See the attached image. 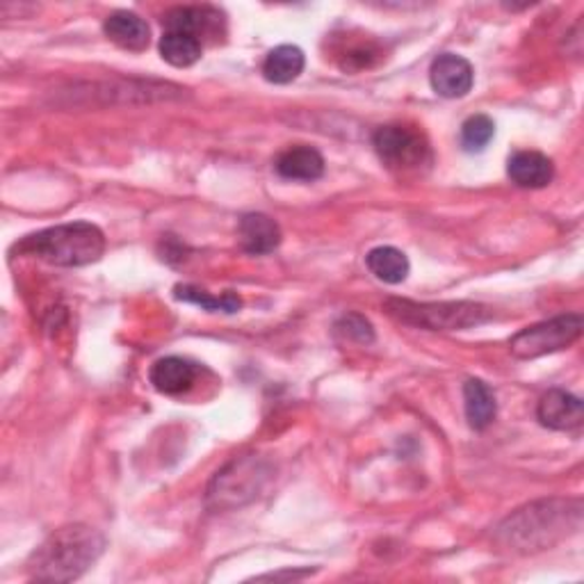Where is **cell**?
Wrapping results in <instances>:
<instances>
[{
	"label": "cell",
	"instance_id": "cell-1",
	"mask_svg": "<svg viewBox=\"0 0 584 584\" xmlns=\"http://www.w3.org/2000/svg\"><path fill=\"white\" fill-rule=\"evenodd\" d=\"M105 550V536L89 525L55 530L28 559V577L37 582L78 580Z\"/></svg>",
	"mask_w": 584,
	"mask_h": 584
},
{
	"label": "cell",
	"instance_id": "cell-2",
	"mask_svg": "<svg viewBox=\"0 0 584 584\" xmlns=\"http://www.w3.org/2000/svg\"><path fill=\"white\" fill-rule=\"evenodd\" d=\"M582 523L580 500H538L519 511L498 528V542L509 550L534 553L553 546L559 538L577 532Z\"/></svg>",
	"mask_w": 584,
	"mask_h": 584
},
{
	"label": "cell",
	"instance_id": "cell-3",
	"mask_svg": "<svg viewBox=\"0 0 584 584\" xmlns=\"http://www.w3.org/2000/svg\"><path fill=\"white\" fill-rule=\"evenodd\" d=\"M16 250L55 267H85L103 256L105 236L92 221H72L24 238Z\"/></svg>",
	"mask_w": 584,
	"mask_h": 584
},
{
	"label": "cell",
	"instance_id": "cell-4",
	"mask_svg": "<svg viewBox=\"0 0 584 584\" xmlns=\"http://www.w3.org/2000/svg\"><path fill=\"white\" fill-rule=\"evenodd\" d=\"M386 308L391 316L397 320L424 327L434 331H455V329H468L478 327L493 318L491 308L473 302H441V304H418L409 300H391L386 302Z\"/></svg>",
	"mask_w": 584,
	"mask_h": 584
},
{
	"label": "cell",
	"instance_id": "cell-5",
	"mask_svg": "<svg viewBox=\"0 0 584 584\" xmlns=\"http://www.w3.org/2000/svg\"><path fill=\"white\" fill-rule=\"evenodd\" d=\"M269 478V466L256 457H236L221 468L208 486V505L217 511H227L252 503Z\"/></svg>",
	"mask_w": 584,
	"mask_h": 584
},
{
	"label": "cell",
	"instance_id": "cell-6",
	"mask_svg": "<svg viewBox=\"0 0 584 584\" xmlns=\"http://www.w3.org/2000/svg\"><path fill=\"white\" fill-rule=\"evenodd\" d=\"M582 327L584 322L580 313H567V316L538 322L519 331L509 341V350L516 358H523V361L546 356L571 347L582 335Z\"/></svg>",
	"mask_w": 584,
	"mask_h": 584
},
{
	"label": "cell",
	"instance_id": "cell-7",
	"mask_svg": "<svg viewBox=\"0 0 584 584\" xmlns=\"http://www.w3.org/2000/svg\"><path fill=\"white\" fill-rule=\"evenodd\" d=\"M374 151L393 172H420L432 163V149L424 135L409 126H381L372 138Z\"/></svg>",
	"mask_w": 584,
	"mask_h": 584
},
{
	"label": "cell",
	"instance_id": "cell-8",
	"mask_svg": "<svg viewBox=\"0 0 584 584\" xmlns=\"http://www.w3.org/2000/svg\"><path fill=\"white\" fill-rule=\"evenodd\" d=\"M430 80L434 92L443 99H461L466 97L475 82L473 64L455 53H443L432 62Z\"/></svg>",
	"mask_w": 584,
	"mask_h": 584
},
{
	"label": "cell",
	"instance_id": "cell-9",
	"mask_svg": "<svg viewBox=\"0 0 584 584\" xmlns=\"http://www.w3.org/2000/svg\"><path fill=\"white\" fill-rule=\"evenodd\" d=\"M536 418L544 427H548V430L571 432L577 430L584 420V404L573 393L553 389L538 402Z\"/></svg>",
	"mask_w": 584,
	"mask_h": 584
},
{
	"label": "cell",
	"instance_id": "cell-10",
	"mask_svg": "<svg viewBox=\"0 0 584 584\" xmlns=\"http://www.w3.org/2000/svg\"><path fill=\"white\" fill-rule=\"evenodd\" d=\"M238 236L242 242V250L252 256L272 254L281 244L279 224L263 213L244 215L238 224Z\"/></svg>",
	"mask_w": 584,
	"mask_h": 584
},
{
	"label": "cell",
	"instance_id": "cell-11",
	"mask_svg": "<svg viewBox=\"0 0 584 584\" xmlns=\"http://www.w3.org/2000/svg\"><path fill=\"white\" fill-rule=\"evenodd\" d=\"M105 37L117 43L119 49L124 51H132V53H142L149 49L151 43V30L147 26V21L132 12H115L105 18L103 24Z\"/></svg>",
	"mask_w": 584,
	"mask_h": 584
},
{
	"label": "cell",
	"instance_id": "cell-12",
	"mask_svg": "<svg viewBox=\"0 0 584 584\" xmlns=\"http://www.w3.org/2000/svg\"><path fill=\"white\" fill-rule=\"evenodd\" d=\"M507 174L511 178V183H516L519 188L538 190V188H546L553 181L555 167H553V161L544 153L519 151L509 158Z\"/></svg>",
	"mask_w": 584,
	"mask_h": 584
},
{
	"label": "cell",
	"instance_id": "cell-13",
	"mask_svg": "<svg viewBox=\"0 0 584 584\" xmlns=\"http://www.w3.org/2000/svg\"><path fill=\"white\" fill-rule=\"evenodd\" d=\"M196 379V368L188 358L181 356H165L155 361L149 372V381L153 389L163 395H183L192 389Z\"/></svg>",
	"mask_w": 584,
	"mask_h": 584
},
{
	"label": "cell",
	"instance_id": "cell-14",
	"mask_svg": "<svg viewBox=\"0 0 584 584\" xmlns=\"http://www.w3.org/2000/svg\"><path fill=\"white\" fill-rule=\"evenodd\" d=\"M279 176L288 178V181H318V178L325 174V158L318 149L300 144V147H290L285 149L277 163H275Z\"/></svg>",
	"mask_w": 584,
	"mask_h": 584
},
{
	"label": "cell",
	"instance_id": "cell-15",
	"mask_svg": "<svg viewBox=\"0 0 584 584\" xmlns=\"http://www.w3.org/2000/svg\"><path fill=\"white\" fill-rule=\"evenodd\" d=\"M464 409L468 424L475 432H484L486 427L496 420L498 404L496 395L484 384L482 379H468L464 384Z\"/></svg>",
	"mask_w": 584,
	"mask_h": 584
},
{
	"label": "cell",
	"instance_id": "cell-16",
	"mask_svg": "<svg viewBox=\"0 0 584 584\" xmlns=\"http://www.w3.org/2000/svg\"><path fill=\"white\" fill-rule=\"evenodd\" d=\"M221 24V14L213 8H176L165 16L167 30L188 33L199 41L204 37L217 35Z\"/></svg>",
	"mask_w": 584,
	"mask_h": 584
},
{
	"label": "cell",
	"instance_id": "cell-17",
	"mask_svg": "<svg viewBox=\"0 0 584 584\" xmlns=\"http://www.w3.org/2000/svg\"><path fill=\"white\" fill-rule=\"evenodd\" d=\"M304 51L300 47H292V43H283L275 51H269V55L263 62V76L265 80L275 85H288L292 80H297L300 74L304 72Z\"/></svg>",
	"mask_w": 584,
	"mask_h": 584
},
{
	"label": "cell",
	"instance_id": "cell-18",
	"mask_svg": "<svg viewBox=\"0 0 584 584\" xmlns=\"http://www.w3.org/2000/svg\"><path fill=\"white\" fill-rule=\"evenodd\" d=\"M366 265L379 281L391 285L407 281L411 269L407 254L395 250V246H374L366 256Z\"/></svg>",
	"mask_w": 584,
	"mask_h": 584
},
{
	"label": "cell",
	"instance_id": "cell-19",
	"mask_svg": "<svg viewBox=\"0 0 584 584\" xmlns=\"http://www.w3.org/2000/svg\"><path fill=\"white\" fill-rule=\"evenodd\" d=\"M201 41L188 33H178V30H165L161 39V55L165 62L172 66H178V69H186V66H192L201 58Z\"/></svg>",
	"mask_w": 584,
	"mask_h": 584
},
{
	"label": "cell",
	"instance_id": "cell-20",
	"mask_svg": "<svg viewBox=\"0 0 584 584\" xmlns=\"http://www.w3.org/2000/svg\"><path fill=\"white\" fill-rule=\"evenodd\" d=\"M174 295L176 300L181 302H190V304H199L204 310H211V313H238L242 308V300L238 292H224L221 297H213L211 292L201 290V288H194V285H176L174 288Z\"/></svg>",
	"mask_w": 584,
	"mask_h": 584
},
{
	"label": "cell",
	"instance_id": "cell-21",
	"mask_svg": "<svg viewBox=\"0 0 584 584\" xmlns=\"http://www.w3.org/2000/svg\"><path fill=\"white\" fill-rule=\"evenodd\" d=\"M493 135H496V124H493V119L486 115H473L461 126V147L470 153L484 151L493 140Z\"/></svg>",
	"mask_w": 584,
	"mask_h": 584
},
{
	"label": "cell",
	"instance_id": "cell-22",
	"mask_svg": "<svg viewBox=\"0 0 584 584\" xmlns=\"http://www.w3.org/2000/svg\"><path fill=\"white\" fill-rule=\"evenodd\" d=\"M335 333L345 335L347 341H356V343H372L374 341V329L372 325L358 316V313H347L339 322H335Z\"/></svg>",
	"mask_w": 584,
	"mask_h": 584
}]
</instances>
